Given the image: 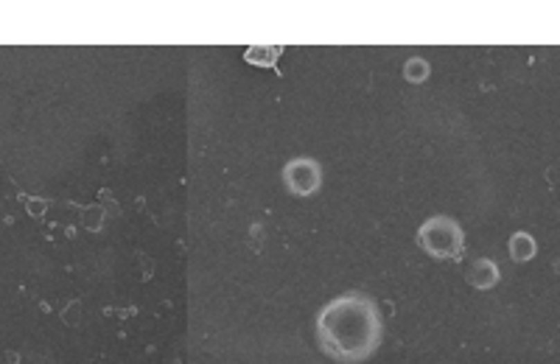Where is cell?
<instances>
[{"mask_svg":"<svg viewBox=\"0 0 560 364\" xmlns=\"http://www.w3.org/2000/svg\"><path fill=\"white\" fill-rule=\"evenodd\" d=\"M277 56H280V48H250V53H247V59L258 62V64H272Z\"/></svg>","mask_w":560,"mask_h":364,"instance_id":"obj_1","label":"cell"}]
</instances>
